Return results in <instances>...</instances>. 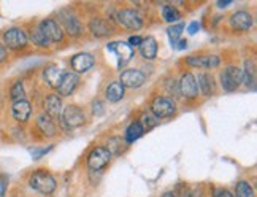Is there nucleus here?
<instances>
[{
    "instance_id": "obj_9",
    "label": "nucleus",
    "mask_w": 257,
    "mask_h": 197,
    "mask_svg": "<svg viewBox=\"0 0 257 197\" xmlns=\"http://www.w3.org/2000/svg\"><path fill=\"white\" fill-rule=\"evenodd\" d=\"M146 80V75L142 70H137V68H128V70H124L119 76V83L125 87H132V89H137L140 87Z\"/></svg>"
},
{
    "instance_id": "obj_31",
    "label": "nucleus",
    "mask_w": 257,
    "mask_h": 197,
    "mask_svg": "<svg viewBox=\"0 0 257 197\" xmlns=\"http://www.w3.org/2000/svg\"><path fill=\"white\" fill-rule=\"evenodd\" d=\"M142 124V127H143V131H150V129H153V127H156L157 126V123H159V120L151 113V112H146V113H143L142 115V120L138 121Z\"/></svg>"
},
{
    "instance_id": "obj_8",
    "label": "nucleus",
    "mask_w": 257,
    "mask_h": 197,
    "mask_svg": "<svg viewBox=\"0 0 257 197\" xmlns=\"http://www.w3.org/2000/svg\"><path fill=\"white\" fill-rule=\"evenodd\" d=\"M40 32L45 35V38L49 43H59L64 40V31L62 27L59 26V23H56L54 19H43L38 26Z\"/></svg>"
},
{
    "instance_id": "obj_28",
    "label": "nucleus",
    "mask_w": 257,
    "mask_h": 197,
    "mask_svg": "<svg viewBox=\"0 0 257 197\" xmlns=\"http://www.w3.org/2000/svg\"><path fill=\"white\" fill-rule=\"evenodd\" d=\"M124 140L121 139V137H111L110 140L106 142V150L110 151V154H121L122 150H124Z\"/></svg>"
},
{
    "instance_id": "obj_27",
    "label": "nucleus",
    "mask_w": 257,
    "mask_h": 197,
    "mask_svg": "<svg viewBox=\"0 0 257 197\" xmlns=\"http://www.w3.org/2000/svg\"><path fill=\"white\" fill-rule=\"evenodd\" d=\"M27 38H29V40H31L34 45L40 46V48H48L49 45H51V43H49V42L46 40V38H45V35L40 32V29H38V27L31 29V34H29Z\"/></svg>"
},
{
    "instance_id": "obj_36",
    "label": "nucleus",
    "mask_w": 257,
    "mask_h": 197,
    "mask_svg": "<svg viewBox=\"0 0 257 197\" xmlns=\"http://www.w3.org/2000/svg\"><path fill=\"white\" fill-rule=\"evenodd\" d=\"M142 42H143V38H142L140 35H132L131 38H128V43H127V45L131 46V48H132V46H140Z\"/></svg>"
},
{
    "instance_id": "obj_3",
    "label": "nucleus",
    "mask_w": 257,
    "mask_h": 197,
    "mask_svg": "<svg viewBox=\"0 0 257 197\" xmlns=\"http://www.w3.org/2000/svg\"><path fill=\"white\" fill-rule=\"evenodd\" d=\"M150 110L157 118V120H161V118L173 116V113L176 112V105H175V102L172 101V98L164 97V95H157V97L153 98Z\"/></svg>"
},
{
    "instance_id": "obj_7",
    "label": "nucleus",
    "mask_w": 257,
    "mask_h": 197,
    "mask_svg": "<svg viewBox=\"0 0 257 197\" xmlns=\"http://www.w3.org/2000/svg\"><path fill=\"white\" fill-rule=\"evenodd\" d=\"M2 40H4L5 46H8L10 49H21L27 45L29 38H27V34L23 31V29L12 27V29H8V31L4 32Z\"/></svg>"
},
{
    "instance_id": "obj_33",
    "label": "nucleus",
    "mask_w": 257,
    "mask_h": 197,
    "mask_svg": "<svg viewBox=\"0 0 257 197\" xmlns=\"http://www.w3.org/2000/svg\"><path fill=\"white\" fill-rule=\"evenodd\" d=\"M184 24H173L172 27H169V31H167V34H169L170 40H172V45H175L178 40H180V35L183 34L184 31Z\"/></svg>"
},
{
    "instance_id": "obj_14",
    "label": "nucleus",
    "mask_w": 257,
    "mask_h": 197,
    "mask_svg": "<svg viewBox=\"0 0 257 197\" xmlns=\"http://www.w3.org/2000/svg\"><path fill=\"white\" fill-rule=\"evenodd\" d=\"M106 49L117 56V59H119V65H124L125 62H128L132 59V56H134V49L127 43H122V42L108 43Z\"/></svg>"
},
{
    "instance_id": "obj_2",
    "label": "nucleus",
    "mask_w": 257,
    "mask_h": 197,
    "mask_svg": "<svg viewBox=\"0 0 257 197\" xmlns=\"http://www.w3.org/2000/svg\"><path fill=\"white\" fill-rule=\"evenodd\" d=\"M61 123L64 127H67V129H76V127H81L86 123L84 112L76 105H68L65 110H62Z\"/></svg>"
},
{
    "instance_id": "obj_40",
    "label": "nucleus",
    "mask_w": 257,
    "mask_h": 197,
    "mask_svg": "<svg viewBox=\"0 0 257 197\" xmlns=\"http://www.w3.org/2000/svg\"><path fill=\"white\" fill-rule=\"evenodd\" d=\"M5 59H7V49L2 43H0V62H4Z\"/></svg>"
},
{
    "instance_id": "obj_20",
    "label": "nucleus",
    "mask_w": 257,
    "mask_h": 197,
    "mask_svg": "<svg viewBox=\"0 0 257 197\" xmlns=\"http://www.w3.org/2000/svg\"><path fill=\"white\" fill-rule=\"evenodd\" d=\"M186 62L191 67H205V68H216L219 65V57L210 54V56H189Z\"/></svg>"
},
{
    "instance_id": "obj_32",
    "label": "nucleus",
    "mask_w": 257,
    "mask_h": 197,
    "mask_svg": "<svg viewBox=\"0 0 257 197\" xmlns=\"http://www.w3.org/2000/svg\"><path fill=\"white\" fill-rule=\"evenodd\" d=\"M162 15H164V19L167 23H175V21H178V19L181 18L180 12H178L173 5H165L162 8Z\"/></svg>"
},
{
    "instance_id": "obj_29",
    "label": "nucleus",
    "mask_w": 257,
    "mask_h": 197,
    "mask_svg": "<svg viewBox=\"0 0 257 197\" xmlns=\"http://www.w3.org/2000/svg\"><path fill=\"white\" fill-rule=\"evenodd\" d=\"M235 192H236V197H255L254 188H252V186L248 181H244V180L236 183Z\"/></svg>"
},
{
    "instance_id": "obj_37",
    "label": "nucleus",
    "mask_w": 257,
    "mask_h": 197,
    "mask_svg": "<svg viewBox=\"0 0 257 197\" xmlns=\"http://www.w3.org/2000/svg\"><path fill=\"white\" fill-rule=\"evenodd\" d=\"M213 197H233L232 192H229L227 189H216L213 192Z\"/></svg>"
},
{
    "instance_id": "obj_13",
    "label": "nucleus",
    "mask_w": 257,
    "mask_h": 197,
    "mask_svg": "<svg viewBox=\"0 0 257 197\" xmlns=\"http://www.w3.org/2000/svg\"><path fill=\"white\" fill-rule=\"evenodd\" d=\"M180 92L186 97V98H195L199 95V87H197V80L195 76L189 72H186L181 75L180 80Z\"/></svg>"
},
{
    "instance_id": "obj_24",
    "label": "nucleus",
    "mask_w": 257,
    "mask_h": 197,
    "mask_svg": "<svg viewBox=\"0 0 257 197\" xmlns=\"http://www.w3.org/2000/svg\"><path fill=\"white\" fill-rule=\"evenodd\" d=\"M124 86L119 83V81H114L111 84H108L106 87V91H105V95L106 98L110 101L111 104H116V102H119L121 98L124 97Z\"/></svg>"
},
{
    "instance_id": "obj_25",
    "label": "nucleus",
    "mask_w": 257,
    "mask_h": 197,
    "mask_svg": "<svg viewBox=\"0 0 257 197\" xmlns=\"http://www.w3.org/2000/svg\"><path fill=\"white\" fill-rule=\"evenodd\" d=\"M143 127H142V124L138 123V121H134V123H131L128 124V127L125 129V135H124V142L125 143H134V142H137L140 137L143 135Z\"/></svg>"
},
{
    "instance_id": "obj_15",
    "label": "nucleus",
    "mask_w": 257,
    "mask_h": 197,
    "mask_svg": "<svg viewBox=\"0 0 257 197\" xmlns=\"http://www.w3.org/2000/svg\"><path fill=\"white\" fill-rule=\"evenodd\" d=\"M229 23L236 31H249L252 27V16L244 10H240V12H235L230 16Z\"/></svg>"
},
{
    "instance_id": "obj_19",
    "label": "nucleus",
    "mask_w": 257,
    "mask_h": 197,
    "mask_svg": "<svg viewBox=\"0 0 257 197\" xmlns=\"http://www.w3.org/2000/svg\"><path fill=\"white\" fill-rule=\"evenodd\" d=\"M64 73H65L64 68H61V67L56 65V64H49V65L45 67L43 78H45V81L49 86H51V87H57L59 83H61V80H62Z\"/></svg>"
},
{
    "instance_id": "obj_16",
    "label": "nucleus",
    "mask_w": 257,
    "mask_h": 197,
    "mask_svg": "<svg viewBox=\"0 0 257 197\" xmlns=\"http://www.w3.org/2000/svg\"><path fill=\"white\" fill-rule=\"evenodd\" d=\"M43 108H45V115L49 116L51 120H54V118H61L62 115V101L59 95H48L45 98L43 102Z\"/></svg>"
},
{
    "instance_id": "obj_6",
    "label": "nucleus",
    "mask_w": 257,
    "mask_h": 197,
    "mask_svg": "<svg viewBox=\"0 0 257 197\" xmlns=\"http://www.w3.org/2000/svg\"><path fill=\"white\" fill-rule=\"evenodd\" d=\"M110 159H111L110 151H108L105 146H97L87 156V167L92 172L102 170V169H105V167L108 165Z\"/></svg>"
},
{
    "instance_id": "obj_21",
    "label": "nucleus",
    "mask_w": 257,
    "mask_h": 197,
    "mask_svg": "<svg viewBox=\"0 0 257 197\" xmlns=\"http://www.w3.org/2000/svg\"><path fill=\"white\" fill-rule=\"evenodd\" d=\"M37 126H38V129L42 131V134L46 135V137H54L57 134L54 121L49 116H46V115H38V118H37Z\"/></svg>"
},
{
    "instance_id": "obj_38",
    "label": "nucleus",
    "mask_w": 257,
    "mask_h": 197,
    "mask_svg": "<svg viewBox=\"0 0 257 197\" xmlns=\"http://www.w3.org/2000/svg\"><path fill=\"white\" fill-rule=\"evenodd\" d=\"M200 29V24L197 23V21H194V23H191L189 24V27H187V32H189L191 35H194V34H197V31Z\"/></svg>"
},
{
    "instance_id": "obj_41",
    "label": "nucleus",
    "mask_w": 257,
    "mask_h": 197,
    "mask_svg": "<svg viewBox=\"0 0 257 197\" xmlns=\"http://www.w3.org/2000/svg\"><path fill=\"white\" fill-rule=\"evenodd\" d=\"M186 46H187V42H186V40H180V43L176 45V48H178V49H184Z\"/></svg>"
},
{
    "instance_id": "obj_22",
    "label": "nucleus",
    "mask_w": 257,
    "mask_h": 197,
    "mask_svg": "<svg viewBox=\"0 0 257 197\" xmlns=\"http://www.w3.org/2000/svg\"><path fill=\"white\" fill-rule=\"evenodd\" d=\"M195 80H197V87H199L203 95H211L214 92V81L211 75L200 73L199 76H195Z\"/></svg>"
},
{
    "instance_id": "obj_34",
    "label": "nucleus",
    "mask_w": 257,
    "mask_h": 197,
    "mask_svg": "<svg viewBox=\"0 0 257 197\" xmlns=\"http://www.w3.org/2000/svg\"><path fill=\"white\" fill-rule=\"evenodd\" d=\"M103 105H102V102H94L92 104V113H94V116H102L103 115Z\"/></svg>"
},
{
    "instance_id": "obj_35",
    "label": "nucleus",
    "mask_w": 257,
    "mask_h": 197,
    "mask_svg": "<svg viewBox=\"0 0 257 197\" xmlns=\"http://www.w3.org/2000/svg\"><path fill=\"white\" fill-rule=\"evenodd\" d=\"M51 150H53V146L43 148V150H34V151H32V157H34V159H40L42 156H45L48 151H51Z\"/></svg>"
},
{
    "instance_id": "obj_26",
    "label": "nucleus",
    "mask_w": 257,
    "mask_h": 197,
    "mask_svg": "<svg viewBox=\"0 0 257 197\" xmlns=\"http://www.w3.org/2000/svg\"><path fill=\"white\" fill-rule=\"evenodd\" d=\"M243 72V83L251 87V89H255V67L252 61H246L244 62V70Z\"/></svg>"
},
{
    "instance_id": "obj_11",
    "label": "nucleus",
    "mask_w": 257,
    "mask_h": 197,
    "mask_svg": "<svg viewBox=\"0 0 257 197\" xmlns=\"http://www.w3.org/2000/svg\"><path fill=\"white\" fill-rule=\"evenodd\" d=\"M72 68H73V73H84L87 70H91V68L94 67L95 64V59L92 54L89 53H78L72 57Z\"/></svg>"
},
{
    "instance_id": "obj_4",
    "label": "nucleus",
    "mask_w": 257,
    "mask_h": 197,
    "mask_svg": "<svg viewBox=\"0 0 257 197\" xmlns=\"http://www.w3.org/2000/svg\"><path fill=\"white\" fill-rule=\"evenodd\" d=\"M117 23H119L127 31H138L143 27V18L142 15L132 8H124L116 15Z\"/></svg>"
},
{
    "instance_id": "obj_42",
    "label": "nucleus",
    "mask_w": 257,
    "mask_h": 197,
    "mask_svg": "<svg viewBox=\"0 0 257 197\" xmlns=\"http://www.w3.org/2000/svg\"><path fill=\"white\" fill-rule=\"evenodd\" d=\"M232 4V0H224V2H219V4H217V7H227V5H230Z\"/></svg>"
},
{
    "instance_id": "obj_23",
    "label": "nucleus",
    "mask_w": 257,
    "mask_h": 197,
    "mask_svg": "<svg viewBox=\"0 0 257 197\" xmlns=\"http://www.w3.org/2000/svg\"><path fill=\"white\" fill-rule=\"evenodd\" d=\"M140 54L145 59H154L157 56V42L154 40L153 37H146L143 38V42L140 45Z\"/></svg>"
},
{
    "instance_id": "obj_30",
    "label": "nucleus",
    "mask_w": 257,
    "mask_h": 197,
    "mask_svg": "<svg viewBox=\"0 0 257 197\" xmlns=\"http://www.w3.org/2000/svg\"><path fill=\"white\" fill-rule=\"evenodd\" d=\"M10 97H12L13 102H18V101H24L26 98V91H24V84L23 81H16L12 89H10Z\"/></svg>"
},
{
    "instance_id": "obj_17",
    "label": "nucleus",
    "mask_w": 257,
    "mask_h": 197,
    "mask_svg": "<svg viewBox=\"0 0 257 197\" xmlns=\"http://www.w3.org/2000/svg\"><path fill=\"white\" fill-rule=\"evenodd\" d=\"M89 31H91V34L97 38H103V37H108L111 32V24L105 21V19L102 18H92L91 21H89Z\"/></svg>"
},
{
    "instance_id": "obj_12",
    "label": "nucleus",
    "mask_w": 257,
    "mask_h": 197,
    "mask_svg": "<svg viewBox=\"0 0 257 197\" xmlns=\"http://www.w3.org/2000/svg\"><path fill=\"white\" fill-rule=\"evenodd\" d=\"M78 84H80V76H78L76 73H73V72H65L61 83H59V86L56 87V89H57L59 95L67 97L76 89Z\"/></svg>"
},
{
    "instance_id": "obj_39",
    "label": "nucleus",
    "mask_w": 257,
    "mask_h": 197,
    "mask_svg": "<svg viewBox=\"0 0 257 197\" xmlns=\"http://www.w3.org/2000/svg\"><path fill=\"white\" fill-rule=\"evenodd\" d=\"M176 192V191H175ZM176 197H194L192 195V192L187 189V188H183V191L181 192H176Z\"/></svg>"
},
{
    "instance_id": "obj_5",
    "label": "nucleus",
    "mask_w": 257,
    "mask_h": 197,
    "mask_svg": "<svg viewBox=\"0 0 257 197\" xmlns=\"http://www.w3.org/2000/svg\"><path fill=\"white\" fill-rule=\"evenodd\" d=\"M243 83V72L241 68L235 67V65H229L225 70L221 73V84L224 87V91H235L236 87Z\"/></svg>"
},
{
    "instance_id": "obj_18",
    "label": "nucleus",
    "mask_w": 257,
    "mask_h": 197,
    "mask_svg": "<svg viewBox=\"0 0 257 197\" xmlns=\"http://www.w3.org/2000/svg\"><path fill=\"white\" fill-rule=\"evenodd\" d=\"M31 113H32V105L29 104L27 98L24 101H18V102H13L12 105V115L16 121L19 123H26L29 118H31Z\"/></svg>"
},
{
    "instance_id": "obj_43",
    "label": "nucleus",
    "mask_w": 257,
    "mask_h": 197,
    "mask_svg": "<svg viewBox=\"0 0 257 197\" xmlns=\"http://www.w3.org/2000/svg\"><path fill=\"white\" fill-rule=\"evenodd\" d=\"M162 197H176V192L175 191H169V192H165Z\"/></svg>"
},
{
    "instance_id": "obj_10",
    "label": "nucleus",
    "mask_w": 257,
    "mask_h": 197,
    "mask_svg": "<svg viewBox=\"0 0 257 197\" xmlns=\"http://www.w3.org/2000/svg\"><path fill=\"white\" fill-rule=\"evenodd\" d=\"M61 21H62V27L65 29L68 35L78 37L83 32V26H81L80 19L76 18L75 13L64 10V12H61Z\"/></svg>"
},
{
    "instance_id": "obj_1",
    "label": "nucleus",
    "mask_w": 257,
    "mask_h": 197,
    "mask_svg": "<svg viewBox=\"0 0 257 197\" xmlns=\"http://www.w3.org/2000/svg\"><path fill=\"white\" fill-rule=\"evenodd\" d=\"M29 184L31 188L35 189L37 192H40L43 195H49L56 191V180L51 173H48L45 170H37L31 175L29 178Z\"/></svg>"
}]
</instances>
